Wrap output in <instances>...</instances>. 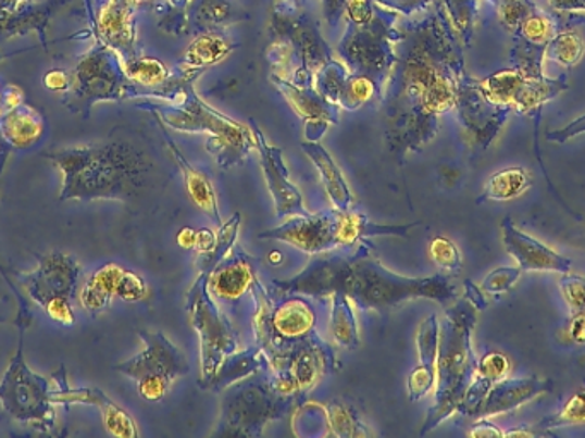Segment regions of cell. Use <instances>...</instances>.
Returning a JSON list of instances; mask_svg holds the SVG:
<instances>
[{"instance_id":"7dc6e473","label":"cell","mask_w":585,"mask_h":438,"mask_svg":"<svg viewBox=\"0 0 585 438\" xmlns=\"http://www.w3.org/2000/svg\"><path fill=\"white\" fill-rule=\"evenodd\" d=\"M464 298L470 300L471 305L480 312V310H485L488 306V300H486L485 295H483L482 288H477L473 281H464Z\"/></svg>"},{"instance_id":"f1b7e54d","label":"cell","mask_w":585,"mask_h":438,"mask_svg":"<svg viewBox=\"0 0 585 438\" xmlns=\"http://www.w3.org/2000/svg\"><path fill=\"white\" fill-rule=\"evenodd\" d=\"M233 45L216 33H206L192 41L189 50L185 52L181 71L184 74H199L209 65L217 64L233 52Z\"/></svg>"},{"instance_id":"f6af8a7d","label":"cell","mask_w":585,"mask_h":438,"mask_svg":"<svg viewBox=\"0 0 585 438\" xmlns=\"http://www.w3.org/2000/svg\"><path fill=\"white\" fill-rule=\"evenodd\" d=\"M567 336L575 345H585V310L575 312L567 326Z\"/></svg>"},{"instance_id":"b9f144b4","label":"cell","mask_w":585,"mask_h":438,"mask_svg":"<svg viewBox=\"0 0 585 438\" xmlns=\"http://www.w3.org/2000/svg\"><path fill=\"white\" fill-rule=\"evenodd\" d=\"M346 16L351 25H370L375 21V8L373 0H345Z\"/></svg>"},{"instance_id":"484cf974","label":"cell","mask_w":585,"mask_h":438,"mask_svg":"<svg viewBox=\"0 0 585 438\" xmlns=\"http://www.w3.org/2000/svg\"><path fill=\"white\" fill-rule=\"evenodd\" d=\"M124 273V267L119 266L115 262H110L89 276L88 281L80 290V303L85 306L86 312L97 315L110 306L113 298L119 295V286H121Z\"/></svg>"},{"instance_id":"f35d334b","label":"cell","mask_w":585,"mask_h":438,"mask_svg":"<svg viewBox=\"0 0 585 438\" xmlns=\"http://www.w3.org/2000/svg\"><path fill=\"white\" fill-rule=\"evenodd\" d=\"M561 293L569 303L570 312H582L585 310V278L581 274L563 273L560 279Z\"/></svg>"},{"instance_id":"e575fe53","label":"cell","mask_w":585,"mask_h":438,"mask_svg":"<svg viewBox=\"0 0 585 438\" xmlns=\"http://www.w3.org/2000/svg\"><path fill=\"white\" fill-rule=\"evenodd\" d=\"M584 52L585 45L581 35L575 32H565L549 40L546 45L545 57H548L549 61L557 62L558 65L572 67L578 64Z\"/></svg>"},{"instance_id":"11a10c76","label":"cell","mask_w":585,"mask_h":438,"mask_svg":"<svg viewBox=\"0 0 585 438\" xmlns=\"http://www.w3.org/2000/svg\"><path fill=\"white\" fill-rule=\"evenodd\" d=\"M404 2H413L414 4V2H418V0H404Z\"/></svg>"},{"instance_id":"681fc988","label":"cell","mask_w":585,"mask_h":438,"mask_svg":"<svg viewBox=\"0 0 585 438\" xmlns=\"http://www.w3.org/2000/svg\"><path fill=\"white\" fill-rule=\"evenodd\" d=\"M503 437H557V435L551 434V431L546 430V428H539V426H537V430L527 428V426H522V428H512V430L503 431Z\"/></svg>"},{"instance_id":"4316f807","label":"cell","mask_w":585,"mask_h":438,"mask_svg":"<svg viewBox=\"0 0 585 438\" xmlns=\"http://www.w3.org/2000/svg\"><path fill=\"white\" fill-rule=\"evenodd\" d=\"M43 133V118L29 107L20 105L0 118V134L11 148H33L40 141Z\"/></svg>"},{"instance_id":"4dcf8cb0","label":"cell","mask_w":585,"mask_h":438,"mask_svg":"<svg viewBox=\"0 0 585 438\" xmlns=\"http://www.w3.org/2000/svg\"><path fill=\"white\" fill-rule=\"evenodd\" d=\"M531 180L530 173L524 168H507L495 173L486 182L485 189L482 196L476 199L477 204L488 201H510L524 193L530 189Z\"/></svg>"},{"instance_id":"816d5d0a","label":"cell","mask_w":585,"mask_h":438,"mask_svg":"<svg viewBox=\"0 0 585 438\" xmlns=\"http://www.w3.org/2000/svg\"><path fill=\"white\" fill-rule=\"evenodd\" d=\"M322 2H324L325 20L329 21L331 25H334L337 17H339V13H341L345 0H322Z\"/></svg>"},{"instance_id":"1f68e13d","label":"cell","mask_w":585,"mask_h":438,"mask_svg":"<svg viewBox=\"0 0 585 438\" xmlns=\"http://www.w3.org/2000/svg\"><path fill=\"white\" fill-rule=\"evenodd\" d=\"M331 297H333V314H331L329 327L334 341L346 350H358L360 330H358L351 300L343 293H334Z\"/></svg>"},{"instance_id":"f907efd6","label":"cell","mask_w":585,"mask_h":438,"mask_svg":"<svg viewBox=\"0 0 585 438\" xmlns=\"http://www.w3.org/2000/svg\"><path fill=\"white\" fill-rule=\"evenodd\" d=\"M43 83L45 86L52 89V91H64L69 86L67 76H65L64 73H61V71H50V73H47Z\"/></svg>"},{"instance_id":"cb8c5ba5","label":"cell","mask_w":585,"mask_h":438,"mask_svg":"<svg viewBox=\"0 0 585 438\" xmlns=\"http://www.w3.org/2000/svg\"><path fill=\"white\" fill-rule=\"evenodd\" d=\"M136 4V0H112L100 17V33L110 47L124 53L125 59H134L133 47L136 35H134L133 14L130 8Z\"/></svg>"},{"instance_id":"8d00e7d4","label":"cell","mask_w":585,"mask_h":438,"mask_svg":"<svg viewBox=\"0 0 585 438\" xmlns=\"http://www.w3.org/2000/svg\"><path fill=\"white\" fill-rule=\"evenodd\" d=\"M430 258L444 273L452 274V276L462 270V258L458 246L450 238L441 237V235L430 241Z\"/></svg>"},{"instance_id":"5b68a950","label":"cell","mask_w":585,"mask_h":438,"mask_svg":"<svg viewBox=\"0 0 585 438\" xmlns=\"http://www.w3.org/2000/svg\"><path fill=\"white\" fill-rule=\"evenodd\" d=\"M477 310L470 300H459L446 310L438 338L437 380H435V404L426 416L420 435L435 430L453 413H458L462 399L473 383L477 360L473 353L474 326Z\"/></svg>"},{"instance_id":"3957f363","label":"cell","mask_w":585,"mask_h":438,"mask_svg":"<svg viewBox=\"0 0 585 438\" xmlns=\"http://www.w3.org/2000/svg\"><path fill=\"white\" fill-rule=\"evenodd\" d=\"M62 175L61 201H122L153 184V151L124 139L69 146L45 154Z\"/></svg>"},{"instance_id":"9c48e42d","label":"cell","mask_w":585,"mask_h":438,"mask_svg":"<svg viewBox=\"0 0 585 438\" xmlns=\"http://www.w3.org/2000/svg\"><path fill=\"white\" fill-rule=\"evenodd\" d=\"M301 399L288 398L267 383H241L228 387L223 399V416L216 435H240L261 437L267 423L285 418L289 411L297 410Z\"/></svg>"},{"instance_id":"d6986e66","label":"cell","mask_w":585,"mask_h":438,"mask_svg":"<svg viewBox=\"0 0 585 438\" xmlns=\"http://www.w3.org/2000/svg\"><path fill=\"white\" fill-rule=\"evenodd\" d=\"M551 390V380L534 375L524 378H501L489 389L477 416L491 418L497 414L510 413L527 402Z\"/></svg>"},{"instance_id":"836d02e7","label":"cell","mask_w":585,"mask_h":438,"mask_svg":"<svg viewBox=\"0 0 585 438\" xmlns=\"http://www.w3.org/2000/svg\"><path fill=\"white\" fill-rule=\"evenodd\" d=\"M124 73L128 80L149 88L166 85L170 77L166 65L153 57H134L130 61H125Z\"/></svg>"},{"instance_id":"7c38bea8","label":"cell","mask_w":585,"mask_h":438,"mask_svg":"<svg viewBox=\"0 0 585 438\" xmlns=\"http://www.w3.org/2000/svg\"><path fill=\"white\" fill-rule=\"evenodd\" d=\"M79 262L64 252H52L41 258L37 270L23 274L21 283L33 302L40 305L50 318L64 327L76 324L73 300L79 283Z\"/></svg>"},{"instance_id":"7402d4cb","label":"cell","mask_w":585,"mask_h":438,"mask_svg":"<svg viewBox=\"0 0 585 438\" xmlns=\"http://www.w3.org/2000/svg\"><path fill=\"white\" fill-rule=\"evenodd\" d=\"M509 372L510 360L507 359L506 354L498 353V351H489V353L483 354L482 360L477 362L473 383H471L470 389H468L464 399H462L459 413L465 414V416H477L489 389L498 380L506 378Z\"/></svg>"},{"instance_id":"5bb4252c","label":"cell","mask_w":585,"mask_h":438,"mask_svg":"<svg viewBox=\"0 0 585 438\" xmlns=\"http://www.w3.org/2000/svg\"><path fill=\"white\" fill-rule=\"evenodd\" d=\"M250 127H252L257 153L261 157L262 172H264L277 216L285 217L291 216V214L307 213L300 190L289 180V172L286 168L285 160H283V151L276 146L269 145L264 134L253 122Z\"/></svg>"},{"instance_id":"ee69618b","label":"cell","mask_w":585,"mask_h":438,"mask_svg":"<svg viewBox=\"0 0 585 438\" xmlns=\"http://www.w3.org/2000/svg\"><path fill=\"white\" fill-rule=\"evenodd\" d=\"M585 133V115H582V117L575 118V121L570 122L567 127H563V129L560 130H551V133H548V141L551 142H560V145H563V142L570 141V139H573V137L581 136V134Z\"/></svg>"},{"instance_id":"9a60e30c","label":"cell","mask_w":585,"mask_h":438,"mask_svg":"<svg viewBox=\"0 0 585 438\" xmlns=\"http://www.w3.org/2000/svg\"><path fill=\"white\" fill-rule=\"evenodd\" d=\"M503 229V246L507 252L515 259L522 273L536 271V273H569L572 270V259L561 255L557 250L536 240L531 235L513 225L510 217L501 223Z\"/></svg>"},{"instance_id":"8992f818","label":"cell","mask_w":585,"mask_h":438,"mask_svg":"<svg viewBox=\"0 0 585 438\" xmlns=\"http://www.w3.org/2000/svg\"><path fill=\"white\" fill-rule=\"evenodd\" d=\"M411 225L389 226L370 222L369 216L351 210L321 211V213L291 214L277 228L259 235L261 240H276L288 243L301 252L318 255L331 250L354 249L373 237H406Z\"/></svg>"},{"instance_id":"83f0119b","label":"cell","mask_w":585,"mask_h":438,"mask_svg":"<svg viewBox=\"0 0 585 438\" xmlns=\"http://www.w3.org/2000/svg\"><path fill=\"white\" fill-rule=\"evenodd\" d=\"M265 366H269L267 360L259 346L237 351V353L229 354L228 359L223 362L220 371L206 389L214 390V392L228 389L233 384L241 383L245 378L259 374Z\"/></svg>"},{"instance_id":"6da1fadb","label":"cell","mask_w":585,"mask_h":438,"mask_svg":"<svg viewBox=\"0 0 585 438\" xmlns=\"http://www.w3.org/2000/svg\"><path fill=\"white\" fill-rule=\"evenodd\" d=\"M413 38L390 83V124L387 139L393 153L421 151L440 127L444 113L458 107L462 62L440 26L430 25Z\"/></svg>"},{"instance_id":"2e32d148","label":"cell","mask_w":585,"mask_h":438,"mask_svg":"<svg viewBox=\"0 0 585 438\" xmlns=\"http://www.w3.org/2000/svg\"><path fill=\"white\" fill-rule=\"evenodd\" d=\"M271 79L291 103L292 109L297 110L298 115L306 118V134L309 141H319V137H322L327 127L336 124L337 107L327 98L322 97L319 91H313L306 85L288 83L283 77L273 76Z\"/></svg>"},{"instance_id":"c3c4849f","label":"cell","mask_w":585,"mask_h":438,"mask_svg":"<svg viewBox=\"0 0 585 438\" xmlns=\"http://www.w3.org/2000/svg\"><path fill=\"white\" fill-rule=\"evenodd\" d=\"M214 246H216V234L214 231L208 228L197 229L196 246H194L196 252L202 255V253L211 252Z\"/></svg>"},{"instance_id":"ba28073f","label":"cell","mask_w":585,"mask_h":438,"mask_svg":"<svg viewBox=\"0 0 585 438\" xmlns=\"http://www.w3.org/2000/svg\"><path fill=\"white\" fill-rule=\"evenodd\" d=\"M26 327H21L17 353L9 363L0 383V402L5 413L21 425L32 426L43 434H55L57 402L50 380L41 377L26 365L23 354V336Z\"/></svg>"},{"instance_id":"52a82bcc","label":"cell","mask_w":585,"mask_h":438,"mask_svg":"<svg viewBox=\"0 0 585 438\" xmlns=\"http://www.w3.org/2000/svg\"><path fill=\"white\" fill-rule=\"evenodd\" d=\"M199 74H185L181 88L166 105H154L160 118L172 129L181 133H208V153L213 154L217 166L223 170L241 165L256 148L252 127L232 121L216 112L194 93L192 80Z\"/></svg>"},{"instance_id":"9f6ffc18","label":"cell","mask_w":585,"mask_h":438,"mask_svg":"<svg viewBox=\"0 0 585 438\" xmlns=\"http://www.w3.org/2000/svg\"><path fill=\"white\" fill-rule=\"evenodd\" d=\"M297 2H300V0H297Z\"/></svg>"},{"instance_id":"d6a6232c","label":"cell","mask_w":585,"mask_h":438,"mask_svg":"<svg viewBox=\"0 0 585 438\" xmlns=\"http://www.w3.org/2000/svg\"><path fill=\"white\" fill-rule=\"evenodd\" d=\"M238 229H240V213L233 214L232 220L220 226L216 234V246L211 252L202 253L201 259L197 262L199 273H213L214 267L232 252L233 247L237 243Z\"/></svg>"},{"instance_id":"60d3db41","label":"cell","mask_w":585,"mask_h":438,"mask_svg":"<svg viewBox=\"0 0 585 438\" xmlns=\"http://www.w3.org/2000/svg\"><path fill=\"white\" fill-rule=\"evenodd\" d=\"M116 297L122 298L125 302H140L148 297V286H146L145 279L137 276L136 273L125 270Z\"/></svg>"},{"instance_id":"e0dca14e","label":"cell","mask_w":585,"mask_h":438,"mask_svg":"<svg viewBox=\"0 0 585 438\" xmlns=\"http://www.w3.org/2000/svg\"><path fill=\"white\" fill-rule=\"evenodd\" d=\"M252 258L235 243L232 252L209 274V290L223 303H235L252 290Z\"/></svg>"},{"instance_id":"44dd1931","label":"cell","mask_w":585,"mask_h":438,"mask_svg":"<svg viewBox=\"0 0 585 438\" xmlns=\"http://www.w3.org/2000/svg\"><path fill=\"white\" fill-rule=\"evenodd\" d=\"M124 71H116L107 57L85 62L77 77L79 100H112L124 95Z\"/></svg>"},{"instance_id":"ac0fdd59","label":"cell","mask_w":585,"mask_h":438,"mask_svg":"<svg viewBox=\"0 0 585 438\" xmlns=\"http://www.w3.org/2000/svg\"><path fill=\"white\" fill-rule=\"evenodd\" d=\"M438 338H440V322L437 315H428L425 321L421 322L416 334L418 365L408 378V396L411 402L425 398L435 387Z\"/></svg>"},{"instance_id":"30bf717a","label":"cell","mask_w":585,"mask_h":438,"mask_svg":"<svg viewBox=\"0 0 585 438\" xmlns=\"http://www.w3.org/2000/svg\"><path fill=\"white\" fill-rule=\"evenodd\" d=\"M185 310L189 314L194 329L201 338V384L209 386L229 354L238 351V334L225 312L214 302L209 290V274L199 273L190 290L187 291Z\"/></svg>"},{"instance_id":"d590c367","label":"cell","mask_w":585,"mask_h":438,"mask_svg":"<svg viewBox=\"0 0 585 438\" xmlns=\"http://www.w3.org/2000/svg\"><path fill=\"white\" fill-rule=\"evenodd\" d=\"M581 425H585V387L573 392L560 411L551 416H546L537 426L549 430V428H561V426Z\"/></svg>"},{"instance_id":"db71d44e","label":"cell","mask_w":585,"mask_h":438,"mask_svg":"<svg viewBox=\"0 0 585 438\" xmlns=\"http://www.w3.org/2000/svg\"><path fill=\"white\" fill-rule=\"evenodd\" d=\"M4 107H2V91H0V118L4 117Z\"/></svg>"},{"instance_id":"ab89813d","label":"cell","mask_w":585,"mask_h":438,"mask_svg":"<svg viewBox=\"0 0 585 438\" xmlns=\"http://www.w3.org/2000/svg\"><path fill=\"white\" fill-rule=\"evenodd\" d=\"M521 274V267H498L483 279L482 290L489 295L507 293L519 281Z\"/></svg>"},{"instance_id":"4fadbf2b","label":"cell","mask_w":585,"mask_h":438,"mask_svg":"<svg viewBox=\"0 0 585 438\" xmlns=\"http://www.w3.org/2000/svg\"><path fill=\"white\" fill-rule=\"evenodd\" d=\"M456 109L459 110L462 125L473 137L474 145L482 151H485L494 142L510 113L509 107L491 103L483 95L480 83L464 79V76L459 83L458 107Z\"/></svg>"},{"instance_id":"7bdbcfd3","label":"cell","mask_w":585,"mask_h":438,"mask_svg":"<svg viewBox=\"0 0 585 438\" xmlns=\"http://www.w3.org/2000/svg\"><path fill=\"white\" fill-rule=\"evenodd\" d=\"M527 16H530L527 14V8H524V4L519 2V0H509L507 4H503V9H501V17H503V23L509 26V29L521 26Z\"/></svg>"},{"instance_id":"74e56055","label":"cell","mask_w":585,"mask_h":438,"mask_svg":"<svg viewBox=\"0 0 585 438\" xmlns=\"http://www.w3.org/2000/svg\"><path fill=\"white\" fill-rule=\"evenodd\" d=\"M522 38L533 47V49L545 50L546 45L553 38V26L548 17L530 14L521 25Z\"/></svg>"},{"instance_id":"603a6c76","label":"cell","mask_w":585,"mask_h":438,"mask_svg":"<svg viewBox=\"0 0 585 438\" xmlns=\"http://www.w3.org/2000/svg\"><path fill=\"white\" fill-rule=\"evenodd\" d=\"M163 136H165L170 154H172L173 160H175L178 168H181L182 175H184L185 189L189 192L194 204H196L202 213L208 214L217 226L223 225V220H221L220 214V205H217V196L216 192H214L213 184H211V182L208 180V177H204L201 172H197V170L190 165L189 160L184 157V151L175 145L173 139H170L166 130L163 133Z\"/></svg>"},{"instance_id":"7a4b0ae2","label":"cell","mask_w":585,"mask_h":438,"mask_svg":"<svg viewBox=\"0 0 585 438\" xmlns=\"http://www.w3.org/2000/svg\"><path fill=\"white\" fill-rule=\"evenodd\" d=\"M372 240L354 249L318 253L297 276L274 279L276 293L324 298L343 293L360 310L396 309L409 300L426 298L446 305L458 300V286L450 274L430 278H406L373 258Z\"/></svg>"},{"instance_id":"f546056e","label":"cell","mask_w":585,"mask_h":438,"mask_svg":"<svg viewBox=\"0 0 585 438\" xmlns=\"http://www.w3.org/2000/svg\"><path fill=\"white\" fill-rule=\"evenodd\" d=\"M318 404L324 413L329 435L341 438L372 437V431L363 425L357 410L348 401L333 399V401H322Z\"/></svg>"},{"instance_id":"bcb514c9","label":"cell","mask_w":585,"mask_h":438,"mask_svg":"<svg viewBox=\"0 0 585 438\" xmlns=\"http://www.w3.org/2000/svg\"><path fill=\"white\" fill-rule=\"evenodd\" d=\"M470 437L476 438H500L503 437V431L498 428L495 423L488 422V420L483 418L476 423L470 430Z\"/></svg>"},{"instance_id":"277c9868","label":"cell","mask_w":585,"mask_h":438,"mask_svg":"<svg viewBox=\"0 0 585 438\" xmlns=\"http://www.w3.org/2000/svg\"><path fill=\"white\" fill-rule=\"evenodd\" d=\"M250 291L256 300L252 322L257 346L273 374L285 371L292 359L307 351H321L337 359L333 346L327 345L315 329L318 315L306 295L276 293L257 278Z\"/></svg>"},{"instance_id":"f5cc1de1","label":"cell","mask_w":585,"mask_h":438,"mask_svg":"<svg viewBox=\"0 0 585 438\" xmlns=\"http://www.w3.org/2000/svg\"><path fill=\"white\" fill-rule=\"evenodd\" d=\"M197 229L194 228H182L178 231V246L184 247V249H194L196 246Z\"/></svg>"},{"instance_id":"ffe728a7","label":"cell","mask_w":585,"mask_h":438,"mask_svg":"<svg viewBox=\"0 0 585 438\" xmlns=\"http://www.w3.org/2000/svg\"><path fill=\"white\" fill-rule=\"evenodd\" d=\"M57 404L69 406V404H89L97 406L101 411L103 425L113 437L136 438L139 435L134 420L122 410L119 404L112 401L109 396L100 389H69V386L57 387L53 392Z\"/></svg>"},{"instance_id":"d4e9b609","label":"cell","mask_w":585,"mask_h":438,"mask_svg":"<svg viewBox=\"0 0 585 438\" xmlns=\"http://www.w3.org/2000/svg\"><path fill=\"white\" fill-rule=\"evenodd\" d=\"M303 151L321 172L322 184H324L325 192L329 196L334 208L349 210L353 204V193L349 190L348 182L345 180L341 170L337 168L336 163H334L333 157L318 141L303 142Z\"/></svg>"},{"instance_id":"8fae6325","label":"cell","mask_w":585,"mask_h":438,"mask_svg":"<svg viewBox=\"0 0 585 438\" xmlns=\"http://www.w3.org/2000/svg\"><path fill=\"white\" fill-rule=\"evenodd\" d=\"M145 345L134 359L115 366L119 374L134 380L137 392L146 401H163L177 378L189 374L185 354L160 330H139Z\"/></svg>"}]
</instances>
